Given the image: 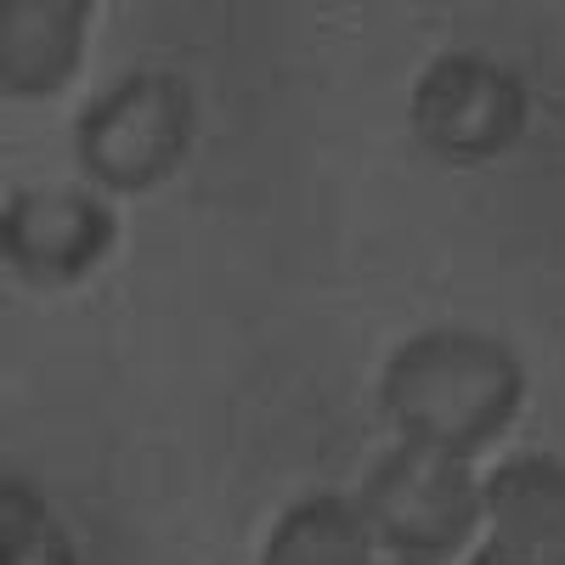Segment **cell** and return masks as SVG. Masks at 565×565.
I'll list each match as a JSON object with an SVG mask.
<instances>
[{
	"label": "cell",
	"instance_id": "277c9868",
	"mask_svg": "<svg viewBox=\"0 0 565 565\" xmlns=\"http://www.w3.org/2000/svg\"><path fill=\"white\" fill-rule=\"evenodd\" d=\"M407 125L430 159L452 170H476L503 159L526 136L532 97L509 63L487 52H441L413 79Z\"/></svg>",
	"mask_w": 565,
	"mask_h": 565
},
{
	"label": "cell",
	"instance_id": "ba28073f",
	"mask_svg": "<svg viewBox=\"0 0 565 565\" xmlns=\"http://www.w3.org/2000/svg\"><path fill=\"white\" fill-rule=\"evenodd\" d=\"M260 565H373V532L351 498L311 492L277 514Z\"/></svg>",
	"mask_w": 565,
	"mask_h": 565
},
{
	"label": "cell",
	"instance_id": "3957f363",
	"mask_svg": "<svg viewBox=\"0 0 565 565\" xmlns=\"http://www.w3.org/2000/svg\"><path fill=\"white\" fill-rule=\"evenodd\" d=\"M356 509L373 532V548H385L402 565H447L469 548L476 526L487 521L481 481L463 458L430 447H391L367 463Z\"/></svg>",
	"mask_w": 565,
	"mask_h": 565
},
{
	"label": "cell",
	"instance_id": "9c48e42d",
	"mask_svg": "<svg viewBox=\"0 0 565 565\" xmlns=\"http://www.w3.org/2000/svg\"><path fill=\"white\" fill-rule=\"evenodd\" d=\"M0 559L7 565H79L63 514L34 481H0Z\"/></svg>",
	"mask_w": 565,
	"mask_h": 565
},
{
	"label": "cell",
	"instance_id": "52a82bcc",
	"mask_svg": "<svg viewBox=\"0 0 565 565\" xmlns=\"http://www.w3.org/2000/svg\"><path fill=\"white\" fill-rule=\"evenodd\" d=\"M90 0H7L0 12V90L7 103H45L79 74Z\"/></svg>",
	"mask_w": 565,
	"mask_h": 565
},
{
	"label": "cell",
	"instance_id": "5b68a950",
	"mask_svg": "<svg viewBox=\"0 0 565 565\" xmlns=\"http://www.w3.org/2000/svg\"><path fill=\"white\" fill-rule=\"evenodd\" d=\"M119 244V215L79 186H23L0 210V255L29 289H74Z\"/></svg>",
	"mask_w": 565,
	"mask_h": 565
},
{
	"label": "cell",
	"instance_id": "6da1fadb",
	"mask_svg": "<svg viewBox=\"0 0 565 565\" xmlns=\"http://www.w3.org/2000/svg\"><path fill=\"white\" fill-rule=\"evenodd\" d=\"M526 407V367L503 340L476 328H424L402 340L380 373L385 424L447 458H476Z\"/></svg>",
	"mask_w": 565,
	"mask_h": 565
},
{
	"label": "cell",
	"instance_id": "8992f818",
	"mask_svg": "<svg viewBox=\"0 0 565 565\" xmlns=\"http://www.w3.org/2000/svg\"><path fill=\"white\" fill-rule=\"evenodd\" d=\"M487 543L469 565H565V463L554 452L503 458L481 481Z\"/></svg>",
	"mask_w": 565,
	"mask_h": 565
},
{
	"label": "cell",
	"instance_id": "7a4b0ae2",
	"mask_svg": "<svg viewBox=\"0 0 565 565\" xmlns=\"http://www.w3.org/2000/svg\"><path fill=\"white\" fill-rule=\"evenodd\" d=\"M199 141V97L175 68H130L74 119V159L114 199L164 186Z\"/></svg>",
	"mask_w": 565,
	"mask_h": 565
}]
</instances>
